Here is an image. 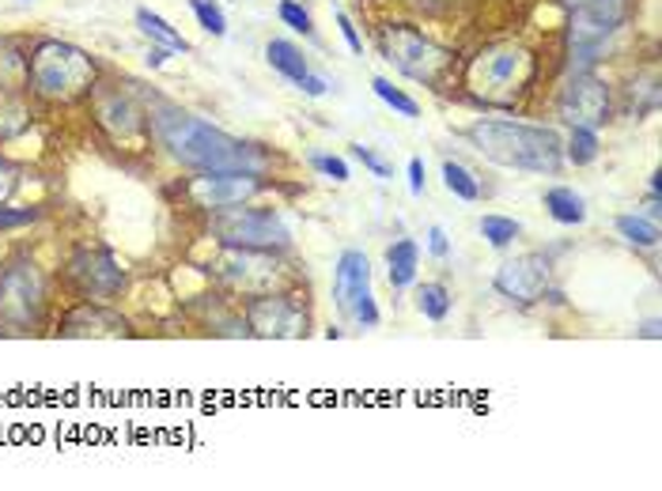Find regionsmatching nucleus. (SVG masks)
Returning <instances> with one entry per match:
<instances>
[{
  "mask_svg": "<svg viewBox=\"0 0 662 491\" xmlns=\"http://www.w3.org/2000/svg\"><path fill=\"white\" fill-rule=\"evenodd\" d=\"M149 129L155 144H160L174 163L193 166V171H243V174L265 171V155L257 152L254 144L201 122L197 114L167 103V99H155L149 106Z\"/></svg>",
  "mask_w": 662,
  "mask_h": 491,
  "instance_id": "nucleus-1",
  "label": "nucleus"
},
{
  "mask_svg": "<svg viewBox=\"0 0 662 491\" xmlns=\"http://www.w3.org/2000/svg\"><path fill=\"white\" fill-rule=\"evenodd\" d=\"M477 152L485 160L530 174H557L564 163V144L546 125H519V122H473L470 133Z\"/></svg>",
  "mask_w": 662,
  "mask_h": 491,
  "instance_id": "nucleus-2",
  "label": "nucleus"
},
{
  "mask_svg": "<svg viewBox=\"0 0 662 491\" xmlns=\"http://www.w3.org/2000/svg\"><path fill=\"white\" fill-rule=\"evenodd\" d=\"M95 61L80 45L61 39L34 42L31 58H27V83L45 103H77L95 88Z\"/></svg>",
  "mask_w": 662,
  "mask_h": 491,
  "instance_id": "nucleus-3",
  "label": "nucleus"
},
{
  "mask_svg": "<svg viewBox=\"0 0 662 491\" xmlns=\"http://www.w3.org/2000/svg\"><path fill=\"white\" fill-rule=\"evenodd\" d=\"M534 76V58L519 42H492L470 61V91L489 106H511Z\"/></svg>",
  "mask_w": 662,
  "mask_h": 491,
  "instance_id": "nucleus-4",
  "label": "nucleus"
},
{
  "mask_svg": "<svg viewBox=\"0 0 662 491\" xmlns=\"http://www.w3.org/2000/svg\"><path fill=\"white\" fill-rule=\"evenodd\" d=\"M50 307V284L39 262L16 254L0 268V326L4 333H34Z\"/></svg>",
  "mask_w": 662,
  "mask_h": 491,
  "instance_id": "nucleus-5",
  "label": "nucleus"
},
{
  "mask_svg": "<svg viewBox=\"0 0 662 491\" xmlns=\"http://www.w3.org/2000/svg\"><path fill=\"white\" fill-rule=\"evenodd\" d=\"M213 235L227 249H262L284 254L292 246V231L273 208H220L213 212Z\"/></svg>",
  "mask_w": 662,
  "mask_h": 491,
  "instance_id": "nucleus-6",
  "label": "nucleus"
},
{
  "mask_svg": "<svg viewBox=\"0 0 662 491\" xmlns=\"http://www.w3.org/2000/svg\"><path fill=\"white\" fill-rule=\"evenodd\" d=\"M379 45H383V58L398 72H406L409 80L439 83V76L450 69V53L444 45L425 39V34L413 31V27H386Z\"/></svg>",
  "mask_w": 662,
  "mask_h": 491,
  "instance_id": "nucleus-7",
  "label": "nucleus"
},
{
  "mask_svg": "<svg viewBox=\"0 0 662 491\" xmlns=\"http://www.w3.org/2000/svg\"><path fill=\"white\" fill-rule=\"evenodd\" d=\"M334 303L345 318H353L356 326L375 329L379 326V307H375V295H371V262L360 254V249H345L337 257L334 268Z\"/></svg>",
  "mask_w": 662,
  "mask_h": 491,
  "instance_id": "nucleus-8",
  "label": "nucleus"
},
{
  "mask_svg": "<svg viewBox=\"0 0 662 491\" xmlns=\"http://www.w3.org/2000/svg\"><path fill=\"white\" fill-rule=\"evenodd\" d=\"M69 280L84 299L91 303H106L114 295L125 291L129 276L125 268L118 265V257L103 246H80L77 254L69 257Z\"/></svg>",
  "mask_w": 662,
  "mask_h": 491,
  "instance_id": "nucleus-9",
  "label": "nucleus"
},
{
  "mask_svg": "<svg viewBox=\"0 0 662 491\" xmlns=\"http://www.w3.org/2000/svg\"><path fill=\"white\" fill-rule=\"evenodd\" d=\"M186 201L193 208L220 212L232 205H246L254 193H262V174H243V171H201L197 178L182 185Z\"/></svg>",
  "mask_w": 662,
  "mask_h": 491,
  "instance_id": "nucleus-10",
  "label": "nucleus"
},
{
  "mask_svg": "<svg viewBox=\"0 0 662 491\" xmlns=\"http://www.w3.org/2000/svg\"><path fill=\"white\" fill-rule=\"evenodd\" d=\"M246 333L265 340L307 337V310L292 295H251V303H246Z\"/></svg>",
  "mask_w": 662,
  "mask_h": 491,
  "instance_id": "nucleus-11",
  "label": "nucleus"
},
{
  "mask_svg": "<svg viewBox=\"0 0 662 491\" xmlns=\"http://www.w3.org/2000/svg\"><path fill=\"white\" fill-rule=\"evenodd\" d=\"M549 284H553V262H549V254H519L511 262H503L492 276L496 291L503 299L519 303V307L546 299Z\"/></svg>",
  "mask_w": 662,
  "mask_h": 491,
  "instance_id": "nucleus-12",
  "label": "nucleus"
},
{
  "mask_svg": "<svg viewBox=\"0 0 662 491\" xmlns=\"http://www.w3.org/2000/svg\"><path fill=\"white\" fill-rule=\"evenodd\" d=\"M557 110L568 125L602 129L610 122V88L594 72H572L564 88H560Z\"/></svg>",
  "mask_w": 662,
  "mask_h": 491,
  "instance_id": "nucleus-13",
  "label": "nucleus"
},
{
  "mask_svg": "<svg viewBox=\"0 0 662 491\" xmlns=\"http://www.w3.org/2000/svg\"><path fill=\"white\" fill-rule=\"evenodd\" d=\"M216 268H220V280L243 295L273 291L277 273H281L273 254H262V249H227V257Z\"/></svg>",
  "mask_w": 662,
  "mask_h": 491,
  "instance_id": "nucleus-14",
  "label": "nucleus"
},
{
  "mask_svg": "<svg viewBox=\"0 0 662 491\" xmlns=\"http://www.w3.org/2000/svg\"><path fill=\"white\" fill-rule=\"evenodd\" d=\"M618 27L599 23L591 16H568V34H564V53H568V69L572 72H591L594 64L605 58L610 39Z\"/></svg>",
  "mask_w": 662,
  "mask_h": 491,
  "instance_id": "nucleus-15",
  "label": "nucleus"
},
{
  "mask_svg": "<svg viewBox=\"0 0 662 491\" xmlns=\"http://www.w3.org/2000/svg\"><path fill=\"white\" fill-rule=\"evenodd\" d=\"M95 122L106 129L114 141H136L144 133V114L125 91L99 88L95 91Z\"/></svg>",
  "mask_w": 662,
  "mask_h": 491,
  "instance_id": "nucleus-16",
  "label": "nucleus"
},
{
  "mask_svg": "<svg viewBox=\"0 0 662 491\" xmlns=\"http://www.w3.org/2000/svg\"><path fill=\"white\" fill-rule=\"evenodd\" d=\"M61 337H129V321L118 310H110L106 303L84 299L72 314H64Z\"/></svg>",
  "mask_w": 662,
  "mask_h": 491,
  "instance_id": "nucleus-17",
  "label": "nucleus"
},
{
  "mask_svg": "<svg viewBox=\"0 0 662 491\" xmlns=\"http://www.w3.org/2000/svg\"><path fill=\"white\" fill-rule=\"evenodd\" d=\"M417 265H420V246L413 238H398V243L386 246V276L390 287H409L417 280Z\"/></svg>",
  "mask_w": 662,
  "mask_h": 491,
  "instance_id": "nucleus-18",
  "label": "nucleus"
},
{
  "mask_svg": "<svg viewBox=\"0 0 662 491\" xmlns=\"http://www.w3.org/2000/svg\"><path fill=\"white\" fill-rule=\"evenodd\" d=\"M546 208L549 216L564 227H579L587 219V201L579 197L572 185H553V190H546Z\"/></svg>",
  "mask_w": 662,
  "mask_h": 491,
  "instance_id": "nucleus-19",
  "label": "nucleus"
},
{
  "mask_svg": "<svg viewBox=\"0 0 662 491\" xmlns=\"http://www.w3.org/2000/svg\"><path fill=\"white\" fill-rule=\"evenodd\" d=\"M136 27H141L144 39H152L155 45H167L171 53H186L190 50V42L182 39V34L174 31L163 16H155L152 8H136Z\"/></svg>",
  "mask_w": 662,
  "mask_h": 491,
  "instance_id": "nucleus-20",
  "label": "nucleus"
},
{
  "mask_svg": "<svg viewBox=\"0 0 662 491\" xmlns=\"http://www.w3.org/2000/svg\"><path fill=\"white\" fill-rule=\"evenodd\" d=\"M265 58H269L273 69H277L281 76H288L292 83L310 72V64H307V58H303V50H299L296 42H288V39H273L269 45H265Z\"/></svg>",
  "mask_w": 662,
  "mask_h": 491,
  "instance_id": "nucleus-21",
  "label": "nucleus"
},
{
  "mask_svg": "<svg viewBox=\"0 0 662 491\" xmlns=\"http://www.w3.org/2000/svg\"><path fill=\"white\" fill-rule=\"evenodd\" d=\"M27 125H31V106L20 95H12L8 88H0V144L16 141Z\"/></svg>",
  "mask_w": 662,
  "mask_h": 491,
  "instance_id": "nucleus-22",
  "label": "nucleus"
},
{
  "mask_svg": "<svg viewBox=\"0 0 662 491\" xmlns=\"http://www.w3.org/2000/svg\"><path fill=\"white\" fill-rule=\"evenodd\" d=\"M568 8V16H591L599 23L621 27L629 16V0H560Z\"/></svg>",
  "mask_w": 662,
  "mask_h": 491,
  "instance_id": "nucleus-23",
  "label": "nucleus"
},
{
  "mask_svg": "<svg viewBox=\"0 0 662 491\" xmlns=\"http://www.w3.org/2000/svg\"><path fill=\"white\" fill-rule=\"evenodd\" d=\"M618 235L624 238L629 246H640V249H655L659 246V224L651 216H618Z\"/></svg>",
  "mask_w": 662,
  "mask_h": 491,
  "instance_id": "nucleus-24",
  "label": "nucleus"
},
{
  "mask_svg": "<svg viewBox=\"0 0 662 491\" xmlns=\"http://www.w3.org/2000/svg\"><path fill=\"white\" fill-rule=\"evenodd\" d=\"M564 160L576 166H587V163L599 160V129L572 125V136H568V144H564Z\"/></svg>",
  "mask_w": 662,
  "mask_h": 491,
  "instance_id": "nucleus-25",
  "label": "nucleus"
},
{
  "mask_svg": "<svg viewBox=\"0 0 662 491\" xmlns=\"http://www.w3.org/2000/svg\"><path fill=\"white\" fill-rule=\"evenodd\" d=\"M444 185L450 193H455L458 201H481V182L473 178V171H466L462 163H455V160H447L444 163Z\"/></svg>",
  "mask_w": 662,
  "mask_h": 491,
  "instance_id": "nucleus-26",
  "label": "nucleus"
},
{
  "mask_svg": "<svg viewBox=\"0 0 662 491\" xmlns=\"http://www.w3.org/2000/svg\"><path fill=\"white\" fill-rule=\"evenodd\" d=\"M417 310L428 321H444L450 314V291L444 284H420L417 287Z\"/></svg>",
  "mask_w": 662,
  "mask_h": 491,
  "instance_id": "nucleus-27",
  "label": "nucleus"
},
{
  "mask_svg": "<svg viewBox=\"0 0 662 491\" xmlns=\"http://www.w3.org/2000/svg\"><path fill=\"white\" fill-rule=\"evenodd\" d=\"M481 235L489 238V246H496V249H508L515 238L522 235V224L519 219H508V216H481Z\"/></svg>",
  "mask_w": 662,
  "mask_h": 491,
  "instance_id": "nucleus-28",
  "label": "nucleus"
},
{
  "mask_svg": "<svg viewBox=\"0 0 662 491\" xmlns=\"http://www.w3.org/2000/svg\"><path fill=\"white\" fill-rule=\"evenodd\" d=\"M371 91H375V95H379L383 103L390 106V110H398L401 117H417V114H420L417 99H409L406 91H401V88H394V83L386 80V76H375V80H371Z\"/></svg>",
  "mask_w": 662,
  "mask_h": 491,
  "instance_id": "nucleus-29",
  "label": "nucleus"
},
{
  "mask_svg": "<svg viewBox=\"0 0 662 491\" xmlns=\"http://www.w3.org/2000/svg\"><path fill=\"white\" fill-rule=\"evenodd\" d=\"M190 8H193V16H197V23L205 27L213 39H224V34H227V16H224V8H220L216 0H190Z\"/></svg>",
  "mask_w": 662,
  "mask_h": 491,
  "instance_id": "nucleus-30",
  "label": "nucleus"
},
{
  "mask_svg": "<svg viewBox=\"0 0 662 491\" xmlns=\"http://www.w3.org/2000/svg\"><path fill=\"white\" fill-rule=\"evenodd\" d=\"M281 20L292 27V31H299V34H315V20H310V12L303 4H296V0H281Z\"/></svg>",
  "mask_w": 662,
  "mask_h": 491,
  "instance_id": "nucleus-31",
  "label": "nucleus"
},
{
  "mask_svg": "<svg viewBox=\"0 0 662 491\" xmlns=\"http://www.w3.org/2000/svg\"><path fill=\"white\" fill-rule=\"evenodd\" d=\"M315 171H322L326 178H334V182H348L353 174H348V163L342 160V155H315Z\"/></svg>",
  "mask_w": 662,
  "mask_h": 491,
  "instance_id": "nucleus-32",
  "label": "nucleus"
},
{
  "mask_svg": "<svg viewBox=\"0 0 662 491\" xmlns=\"http://www.w3.org/2000/svg\"><path fill=\"white\" fill-rule=\"evenodd\" d=\"M348 147H353V155L367 166V171L375 174V178H390V174H394V171H390V163L379 160V155H375L371 147H364V144H348Z\"/></svg>",
  "mask_w": 662,
  "mask_h": 491,
  "instance_id": "nucleus-33",
  "label": "nucleus"
},
{
  "mask_svg": "<svg viewBox=\"0 0 662 491\" xmlns=\"http://www.w3.org/2000/svg\"><path fill=\"white\" fill-rule=\"evenodd\" d=\"M16 190H20V171H16L8 160H0V205H4Z\"/></svg>",
  "mask_w": 662,
  "mask_h": 491,
  "instance_id": "nucleus-34",
  "label": "nucleus"
},
{
  "mask_svg": "<svg viewBox=\"0 0 662 491\" xmlns=\"http://www.w3.org/2000/svg\"><path fill=\"white\" fill-rule=\"evenodd\" d=\"M34 219H39L34 208H0V227H23L34 224Z\"/></svg>",
  "mask_w": 662,
  "mask_h": 491,
  "instance_id": "nucleus-35",
  "label": "nucleus"
},
{
  "mask_svg": "<svg viewBox=\"0 0 662 491\" xmlns=\"http://www.w3.org/2000/svg\"><path fill=\"white\" fill-rule=\"evenodd\" d=\"M334 16H337V27H342V34H345L348 50H353V53H364V39H360V34H356V27H353V20H348L345 8H337Z\"/></svg>",
  "mask_w": 662,
  "mask_h": 491,
  "instance_id": "nucleus-36",
  "label": "nucleus"
},
{
  "mask_svg": "<svg viewBox=\"0 0 662 491\" xmlns=\"http://www.w3.org/2000/svg\"><path fill=\"white\" fill-rule=\"evenodd\" d=\"M409 193L413 197H425V160L420 155L409 160Z\"/></svg>",
  "mask_w": 662,
  "mask_h": 491,
  "instance_id": "nucleus-37",
  "label": "nucleus"
},
{
  "mask_svg": "<svg viewBox=\"0 0 662 491\" xmlns=\"http://www.w3.org/2000/svg\"><path fill=\"white\" fill-rule=\"evenodd\" d=\"M296 83H299L303 95H310V99H322V95H326V88H329V83L322 80V76H315V72H307V76H299Z\"/></svg>",
  "mask_w": 662,
  "mask_h": 491,
  "instance_id": "nucleus-38",
  "label": "nucleus"
},
{
  "mask_svg": "<svg viewBox=\"0 0 662 491\" xmlns=\"http://www.w3.org/2000/svg\"><path fill=\"white\" fill-rule=\"evenodd\" d=\"M428 249H431L436 257H447V254H450V243H447V231H444V227H431V231H428Z\"/></svg>",
  "mask_w": 662,
  "mask_h": 491,
  "instance_id": "nucleus-39",
  "label": "nucleus"
},
{
  "mask_svg": "<svg viewBox=\"0 0 662 491\" xmlns=\"http://www.w3.org/2000/svg\"><path fill=\"white\" fill-rule=\"evenodd\" d=\"M167 58H171L167 45H152L149 58H144V64H149V69H163V64H167Z\"/></svg>",
  "mask_w": 662,
  "mask_h": 491,
  "instance_id": "nucleus-40",
  "label": "nucleus"
},
{
  "mask_svg": "<svg viewBox=\"0 0 662 491\" xmlns=\"http://www.w3.org/2000/svg\"><path fill=\"white\" fill-rule=\"evenodd\" d=\"M643 337H648V340H655V337H659V321H655V318H651L648 326H643Z\"/></svg>",
  "mask_w": 662,
  "mask_h": 491,
  "instance_id": "nucleus-41",
  "label": "nucleus"
}]
</instances>
